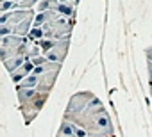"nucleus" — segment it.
Masks as SVG:
<instances>
[{
  "mask_svg": "<svg viewBox=\"0 0 152 137\" xmlns=\"http://www.w3.org/2000/svg\"><path fill=\"white\" fill-rule=\"evenodd\" d=\"M102 112H106V107H104V103L100 102V98H95L91 103H88V107L86 109H83L79 114H75V116H70V118H64V119H68V121H72V123H75L79 128H86L99 114H102Z\"/></svg>",
  "mask_w": 152,
  "mask_h": 137,
  "instance_id": "nucleus-1",
  "label": "nucleus"
},
{
  "mask_svg": "<svg viewBox=\"0 0 152 137\" xmlns=\"http://www.w3.org/2000/svg\"><path fill=\"white\" fill-rule=\"evenodd\" d=\"M47 100H48V93H39V91H38V94H36L31 102H27L25 105H20V107H18V110H20L22 116H23L25 125H31V123L38 118V114H39L41 109L45 107Z\"/></svg>",
  "mask_w": 152,
  "mask_h": 137,
  "instance_id": "nucleus-2",
  "label": "nucleus"
},
{
  "mask_svg": "<svg viewBox=\"0 0 152 137\" xmlns=\"http://www.w3.org/2000/svg\"><path fill=\"white\" fill-rule=\"evenodd\" d=\"M97 96L91 93V91H79V93H75L72 94V98L68 100V105L64 109V114L63 118H70V116H75V114H79L83 109L88 107V103H91Z\"/></svg>",
  "mask_w": 152,
  "mask_h": 137,
  "instance_id": "nucleus-3",
  "label": "nucleus"
},
{
  "mask_svg": "<svg viewBox=\"0 0 152 137\" xmlns=\"http://www.w3.org/2000/svg\"><path fill=\"white\" fill-rule=\"evenodd\" d=\"M36 13L34 9L31 11H22V9H15L11 13H6V14H0V25H9V27H16L18 23H22L23 20L27 18H34Z\"/></svg>",
  "mask_w": 152,
  "mask_h": 137,
  "instance_id": "nucleus-4",
  "label": "nucleus"
},
{
  "mask_svg": "<svg viewBox=\"0 0 152 137\" xmlns=\"http://www.w3.org/2000/svg\"><path fill=\"white\" fill-rule=\"evenodd\" d=\"M68 48H70V39H61L50 52L45 53V57L52 62H61L63 64L66 55H68Z\"/></svg>",
  "mask_w": 152,
  "mask_h": 137,
  "instance_id": "nucleus-5",
  "label": "nucleus"
},
{
  "mask_svg": "<svg viewBox=\"0 0 152 137\" xmlns=\"http://www.w3.org/2000/svg\"><path fill=\"white\" fill-rule=\"evenodd\" d=\"M56 137H86V132L83 128H79L75 123H72V121H68V119L63 118Z\"/></svg>",
  "mask_w": 152,
  "mask_h": 137,
  "instance_id": "nucleus-6",
  "label": "nucleus"
},
{
  "mask_svg": "<svg viewBox=\"0 0 152 137\" xmlns=\"http://www.w3.org/2000/svg\"><path fill=\"white\" fill-rule=\"evenodd\" d=\"M34 70H36V66L31 62V61H27L25 64H22L16 71H13V73H9L11 75V80H13V84L15 86H18L23 79H27V77H31L32 73H34Z\"/></svg>",
  "mask_w": 152,
  "mask_h": 137,
  "instance_id": "nucleus-7",
  "label": "nucleus"
},
{
  "mask_svg": "<svg viewBox=\"0 0 152 137\" xmlns=\"http://www.w3.org/2000/svg\"><path fill=\"white\" fill-rule=\"evenodd\" d=\"M57 75H59V71H52V73H43V75H39L38 91H39V93H48V94H50V91H52L54 86H56Z\"/></svg>",
  "mask_w": 152,
  "mask_h": 137,
  "instance_id": "nucleus-8",
  "label": "nucleus"
},
{
  "mask_svg": "<svg viewBox=\"0 0 152 137\" xmlns=\"http://www.w3.org/2000/svg\"><path fill=\"white\" fill-rule=\"evenodd\" d=\"M15 87H16V96H18V107L25 105L38 94V89H25V87H18V86H15Z\"/></svg>",
  "mask_w": 152,
  "mask_h": 137,
  "instance_id": "nucleus-9",
  "label": "nucleus"
},
{
  "mask_svg": "<svg viewBox=\"0 0 152 137\" xmlns=\"http://www.w3.org/2000/svg\"><path fill=\"white\" fill-rule=\"evenodd\" d=\"M25 62H27V59L18 55V57H11V59L4 61V68H6L9 73H13V71H16V70H18L22 64H25Z\"/></svg>",
  "mask_w": 152,
  "mask_h": 137,
  "instance_id": "nucleus-10",
  "label": "nucleus"
},
{
  "mask_svg": "<svg viewBox=\"0 0 152 137\" xmlns=\"http://www.w3.org/2000/svg\"><path fill=\"white\" fill-rule=\"evenodd\" d=\"M59 4H61L59 0H39V4L36 6V11H38V13H45V11H56Z\"/></svg>",
  "mask_w": 152,
  "mask_h": 137,
  "instance_id": "nucleus-11",
  "label": "nucleus"
},
{
  "mask_svg": "<svg viewBox=\"0 0 152 137\" xmlns=\"http://www.w3.org/2000/svg\"><path fill=\"white\" fill-rule=\"evenodd\" d=\"M38 82H39V77L32 73L31 77L23 79V80L18 84V87H25V89H38Z\"/></svg>",
  "mask_w": 152,
  "mask_h": 137,
  "instance_id": "nucleus-12",
  "label": "nucleus"
},
{
  "mask_svg": "<svg viewBox=\"0 0 152 137\" xmlns=\"http://www.w3.org/2000/svg\"><path fill=\"white\" fill-rule=\"evenodd\" d=\"M56 13L66 16V18H75V6H70V4H59Z\"/></svg>",
  "mask_w": 152,
  "mask_h": 137,
  "instance_id": "nucleus-13",
  "label": "nucleus"
},
{
  "mask_svg": "<svg viewBox=\"0 0 152 137\" xmlns=\"http://www.w3.org/2000/svg\"><path fill=\"white\" fill-rule=\"evenodd\" d=\"M38 4H39V0H18V2H16V9L31 11V9H34Z\"/></svg>",
  "mask_w": 152,
  "mask_h": 137,
  "instance_id": "nucleus-14",
  "label": "nucleus"
},
{
  "mask_svg": "<svg viewBox=\"0 0 152 137\" xmlns=\"http://www.w3.org/2000/svg\"><path fill=\"white\" fill-rule=\"evenodd\" d=\"M31 41H41L43 37H45V34H43V29H39V27H32L31 29V32H29V36H27Z\"/></svg>",
  "mask_w": 152,
  "mask_h": 137,
  "instance_id": "nucleus-15",
  "label": "nucleus"
},
{
  "mask_svg": "<svg viewBox=\"0 0 152 137\" xmlns=\"http://www.w3.org/2000/svg\"><path fill=\"white\" fill-rule=\"evenodd\" d=\"M16 9V2H9V0H4L0 2V14H6V13H11Z\"/></svg>",
  "mask_w": 152,
  "mask_h": 137,
  "instance_id": "nucleus-16",
  "label": "nucleus"
},
{
  "mask_svg": "<svg viewBox=\"0 0 152 137\" xmlns=\"http://www.w3.org/2000/svg\"><path fill=\"white\" fill-rule=\"evenodd\" d=\"M47 61H48V59H47L45 55H39V57H36V59H32L31 62H32V64H34V66L38 68V66H41V64H45Z\"/></svg>",
  "mask_w": 152,
  "mask_h": 137,
  "instance_id": "nucleus-17",
  "label": "nucleus"
},
{
  "mask_svg": "<svg viewBox=\"0 0 152 137\" xmlns=\"http://www.w3.org/2000/svg\"><path fill=\"white\" fill-rule=\"evenodd\" d=\"M61 4H70V6H77L79 4V0H59Z\"/></svg>",
  "mask_w": 152,
  "mask_h": 137,
  "instance_id": "nucleus-18",
  "label": "nucleus"
},
{
  "mask_svg": "<svg viewBox=\"0 0 152 137\" xmlns=\"http://www.w3.org/2000/svg\"><path fill=\"white\" fill-rule=\"evenodd\" d=\"M148 84H150V98H152V80H148Z\"/></svg>",
  "mask_w": 152,
  "mask_h": 137,
  "instance_id": "nucleus-19",
  "label": "nucleus"
},
{
  "mask_svg": "<svg viewBox=\"0 0 152 137\" xmlns=\"http://www.w3.org/2000/svg\"><path fill=\"white\" fill-rule=\"evenodd\" d=\"M0 2H4V0H0ZM9 2H18V0H9Z\"/></svg>",
  "mask_w": 152,
  "mask_h": 137,
  "instance_id": "nucleus-20",
  "label": "nucleus"
},
{
  "mask_svg": "<svg viewBox=\"0 0 152 137\" xmlns=\"http://www.w3.org/2000/svg\"><path fill=\"white\" fill-rule=\"evenodd\" d=\"M113 137H116V135H113Z\"/></svg>",
  "mask_w": 152,
  "mask_h": 137,
  "instance_id": "nucleus-21",
  "label": "nucleus"
}]
</instances>
